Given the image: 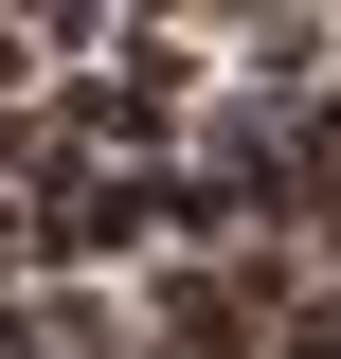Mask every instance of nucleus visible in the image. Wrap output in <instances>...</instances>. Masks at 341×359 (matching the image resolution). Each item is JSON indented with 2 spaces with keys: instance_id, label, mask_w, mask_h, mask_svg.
<instances>
[{
  "instance_id": "nucleus-1",
  "label": "nucleus",
  "mask_w": 341,
  "mask_h": 359,
  "mask_svg": "<svg viewBox=\"0 0 341 359\" xmlns=\"http://www.w3.org/2000/svg\"><path fill=\"white\" fill-rule=\"evenodd\" d=\"M180 108H198V54H180V36H126L72 108H54V126H72V144H162Z\"/></svg>"
}]
</instances>
